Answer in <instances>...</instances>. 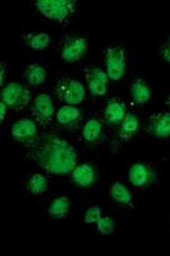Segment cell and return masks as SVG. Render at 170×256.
<instances>
[{"mask_svg": "<svg viewBox=\"0 0 170 256\" xmlns=\"http://www.w3.org/2000/svg\"><path fill=\"white\" fill-rule=\"evenodd\" d=\"M140 128V123H138V117L132 113L126 114L124 120L121 123V131H120V137L122 140H130L132 134H136Z\"/></svg>", "mask_w": 170, "mask_h": 256, "instance_id": "obj_17", "label": "cell"}, {"mask_svg": "<svg viewBox=\"0 0 170 256\" xmlns=\"http://www.w3.org/2000/svg\"><path fill=\"white\" fill-rule=\"evenodd\" d=\"M166 103H168V106H170V96H168V102H166Z\"/></svg>", "mask_w": 170, "mask_h": 256, "instance_id": "obj_28", "label": "cell"}, {"mask_svg": "<svg viewBox=\"0 0 170 256\" xmlns=\"http://www.w3.org/2000/svg\"><path fill=\"white\" fill-rule=\"evenodd\" d=\"M102 217V210L99 207H92L86 210L84 216V221L86 224H96Z\"/></svg>", "mask_w": 170, "mask_h": 256, "instance_id": "obj_24", "label": "cell"}, {"mask_svg": "<svg viewBox=\"0 0 170 256\" xmlns=\"http://www.w3.org/2000/svg\"><path fill=\"white\" fill-rule=\"evenodd\" d=\"M88 48V40L82 37H66L62 44V58L69 64L82 60Z\"/></svg>", "mask_w": 170, "mask_h": 256, "instance_id": "obj_6", "label": "cell"}, {"mask_svg": "<svg viewBox=\"0 0 170 256\" xmlns=\"http://www.w3.org/2000/svg\"><path fill=\"white\" fill-rule=\"evenodd\" d=\"M126 117L124 106L118 100H110L104 109V120L110 124H120Z\"/></svg>", "mask_w": 170, "mask_h": 256, "instance_id": "obj_14", "label": "cell"}, {"mask_svg": "<svg viewBox=\"0 0 170 256\" xmlns=\"http://www.w3.org/2000/svg\"><path fill=\"white\" fill-rule=\"evenodd\" d=\"M24 78L30 85H41L46 82L47 71L40 64H30L26 68Z\"/></svg>", "mask_w": 170, "mask_h": 256, "instance_id": "obj_16", "label": "cell"}, {"mask_svg": "<svg viewBox=\"0 0 170 256\" xmlns=\"http://www.w3.org/2000/svg\"><path fill=\"white\" fill-rule=\"evenodd\" d=\"M130 93H131L132 100L138 104L148 103L151 98L150 86H148V82L142 79H138L131 85Z\"/></svg>", "mask_w": 170, "mask_h": 256, "instance_id": "obj_15", "label": "cell"}, {"mask_svg": "<svg viewBox=\"0 0 170 256\" xmlns=\"http://www.w3.org/2000/svg\"><path fill=\"white\" fill-rule=\"evenodd\" d=\"M72 180L82 188L92 186L96 180V170L90 164H82L72 170Z\"/></svg>", "mask_w": 170, "mask_h": 256, "instance_id": "obj_11", "label": "cell"}, {"mask_svg": "<svg viewBox=\"0 0 170 256\" xmlns=\"http://www.w3.org/2000/svg\"><path fill=\"white\" fill-rule=\"evenodd\" d=\"M110 196L116 202L120 204H130L132 200V196L128 188L122 182H114L110 188Z\"/></svg>", "mask_w": 170, "mask_h": 256, "instance_id": "obj_20", "label": "cell"}, {"mask_svg": "<svg viewBox=\"0 0 170 256\" xmlns=\"http://www.w3.org/2000/svg\"><path fill=\"white\" fill-rule=\"evenodd\" d=\"M74 2L68 0H38L36 6L46 18L54 20H65L74 9Z\"/></svg>", "mask_w": 170, "mask_h": 256, "instance_id": "obj_5", "label": "cell"}, {"mask_svg": "<svg viewBox=\"0 0 170 256\" xmlns=\"http://www.w3.org/2000/svg\"><path fill=\"white\" fill-rule=\"evenodd\" d=\"M12 137L20 142H28L36 138L37 124L32 120H16L10 128Z\"/></svg>", "mask_w": 170, "mask_h": 256, "instance_id": "obj_9", "label": "cell"}, {"mask_svg": "<svg viewBox=\"0 0 170 256\" xmlns=\"http://www.w3.org/2000/svg\"><path fill=\"white\" fill-rule=\"evenodd\" d=\"M85 79L92 96H103L107 94V84L110 82L107 72L98 68H90L85 71Z\"/></svg>", "mask_w": 170, "mask_h": 256, "instance_id": "obj_7", "label": "cell"}, {"mask_svg": "<svg viewBox=\"0 0 170 256\" xmlns=\"http://www.w3.org/2000/svg\"><path fill=\"white\" fill-rule=\"evenodd\" d=\"M34 112H36L37 118L42 122L50 120L55 113V106H54L52 99L50 98L47 94H38L34 98Z\"/></svg>", "mask_w": 170, "mask_h": 256, "instance_id": "obj_12", "label": "cell"}, {"mask_svg": "<svg viewBox=\"0 0 170 256\" xmlns=\"http://www.w3.org/2000/svg\"><path fill=\"white\" fill-rule=\"evenodd\" d=\"M56 94L60 100L65 102L69 106H78L85 98V88L80 82L74 79H61L56 84Z\"/></svg>", "mask_w": 170, "mask_h": 256, "instance_id": "obj_4", "label": "cell"}, {"mask_svg": "<svg viewBox=\"0 0 170 256\" xmlns=\"http://www.w3.org/2000/svg\"><path fill=\"white\" fill-rule=\"evenodd\" d=\"M70 210V199L68 196H58L51 202L48 213L54 218H64Z\"/></svg>", "mask_w": 170, "mask_h": 256, "instance_id": "obj_18", "label": "cell"}, {"mask_svg": "<svg viewBox=\"0 0 170 256\" xmlns=\"http://www.w3.org/2000/svg\"><path fill=\"white\" fill-rule=\"evenodd\" d=\"M104 65L110 80L117 82L124 78L126 72V54L121 46L110 47L106 50Z\"/></svg>", "mask_w": 170, "mask_h": 256, "instance_id": "obj_2", "label": "cell"}, {"mask_svg": "<svg viewBox=\"0 0 170 256\" xmlns=\"http://www.w3.org/2000/svg\"><path fill=\"white\" fill-rule=\"evenodd\" d=\"M34 158L48 174L64 175L72 172L76 168L78 155L69 142L60 137L50 136L37 148Z\"/></svg>", "mask_w": 170, "mask_h": 256, "instance_id": "obj_1", "label": "cell"}, {"mask_svg": "<svg viewBox=\"0 0 170 256\" xmlns=\"http://www.w3.org/2000/svg\"><path fill=\"white\" fill-rule=\"evenodd\" d=\"M56 120H58V124L62 126V127H75L80 122V120H82V112L75 106L65 104V106H62L58 109V114H56Z\"/></svg>", "mask_w": 170, "mask_h": 256, "instance_id": "obj_10", "label": "cell"}, {"mask_svg": "<svg viewBox=\"0 0 170 256\" xmlns=\"http://www.w3.org/2000/svg\"><path fill=\"white\" fill-rule=\"evenodd\" d=\"M30 192L33 194H41L47 189V179L42 174H34L28 182Z\"/></svg>", "mask_w": 170, "mask_h": 256, "instance_id": "obj_22", "label": "cell"}, {"mask_svg": "<svg viewBox=\"0 0 170 256\" xmlns=\"http://www.w3.org/2000/svg\"><path fill=\"white\" fill-rule=\"evenodd\" d=\"M6 109H8V106H6V103H3V102H2V104H0V122H2V123H3L4 118H6Z\"/></svg>", "mask_w": 170, "mask_h": 256, "instance_id": "obj_26", "label": "cell"}, {"mask_svg": "<svg viewBox=\"0 0 170 256\" xmlns=\"http://www.w3.org/2000/svg\"><path fill=\"white\" fill-rule=\"evenodd\" d=\"M24 42L27 46H30L33 50H44L48 47L50 42H51V37L47 33H36V34H26Z\"/></svg>", "mask_w": 170, "mask_h": 256, "instance_id": "obj_19", "label": "cell"}, {"mask_svg": "<svg viewBox=\"0 0 170 256\" xmlns=\"http://www.w3.org/2000/svg\"><path fill=\"white\" fill-rule=\"evenodd\" d=\"M2 102L13 110H22L30 102V92L18 82H9L2 89Z\"/></svg>", "mask_w": 170, "mask_h": 256, "instance_id": "obj_3", "label": "cell"}, {"mask_svg": "<svg viewBox=\"0 0 170 256\" xmlns=\"http://www.w3.org/2000/svg\"><path fill=\"white\" fill-rule=\"evenodd\" d=\"M4 78H6V68H4V65H3V68H2V85H4Z\"/></svg>", "mask_w": 170, "mask_h": 256, "instance_id": "obj_27", "label": "cell"}, {"mask_svg": "<svg viewBox=\"0 0 170 256\" xmlns=\"http://www.w3.org/2000/svg\"><path fill=\"white\" fill-rule=\"evenodd\" d=\"M100 132H102L100 122L96 120H90L85 123L84 128H82V137H84L85 141L93 142L100 136Z\"/></svg>", "mask_w": 170, "mask_h": 256, "instance_id": "obj_21", "label": "cell"}, {"mask_svg": "<svg viewBox=\"0 0 170 256\" xmlns=\"http://www.w3.org/2000/svg\"><path fill=\"white\" fill-rule=\"evenodd\" d=\"M162 56L166 62L170 64V37L164 42V44H162Z\"/></svg>", "mask_w": 170, "mask_h": 256, "instance_id": "obj_25", "label": "cell"}, {"mask_svg": "<svg viewBox=\"0 0 170 256\" xmlns=\"http://www.w3.org/2000/svg\"><path fill=\"white\" fill-rule=\"evenodd\" d=\"M128 179L131 184L136 188H142L150 182L151 172L145 164H134L132 165L128 172Z\"/></svg>", "mask_w": 170, "mask_h": 256, "instance_id": "obj_13", "label": "cell"}, {"mask_svg": "<svg viewBox=\"0 0 170 256\" xmlns=\"http://www.w3.org/2000/svg\"><path fill=\"white\" fill-rule=\"evenodd\" d=\"M96 226L102 234H110L114 230V222L110 217H100V220L96 222Z\"/></svg>", "mask_w": 170, "mask_h": 256, "instance_id": "obj_23", "label": "cell"}, {"mask_svg": "<svg viewBox=\"0 0 170 256\" xmlns=\"http://www.w3.org/2000/svg\"><path fill=\"white\" fill-rule=\"evenodd\" d=\"M146 131L158 138L170 137V113H158L151 116Z\"/></svg>", "mask_w": 170, "mask_h": 256, "instance_id": "obj_8", "label": "cell"}]
</instances>
